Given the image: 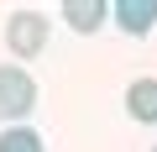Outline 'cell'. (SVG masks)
<instances>
[{
    "instance_id": "1",
    "label": "cell",
    "mask_w": 157,
    "mask_h": 152,
    "mask_svg": "<svg viewBox=\"0 0 157 152\" xmlns=\"http://www.w3.org/2000/svg\"><path fill=\"white\" fill-rule=\"evenodd\" d=\"M32 105H37L32 73L16 63H0V121H21V115H32Z\"/></svg>"
},
{
    "instance_id": "2",
    "label": "cell",
    "mask_w": 157,
    "mask_h": 152,
    "mask_svg": "<svg viewBox=\"0 0 157 152\" xmlns=\"http://www.w3.org/2000/svg\"><path fill=\"white\" fill-rule=\"evenodd\" d=\"M6 42H11V53H16V58H37V53H42V42H47V21H42L37 11H16V16H11V26H6Z\"/></svg>"
},
{
    "instance_id": "3",
    "label": "cell",
    "mask_w": 157,
    "mask_h": 152,
    "mask_svg": "<svg viewBox=\"0 0 157 152\" xmlns=\"http://www.w3.org/2000/svg\"><path fill=\"white\" fill-rule=\"evenodd\" d=\"M115 21H121L131 37L152 32V21H157V0H121V6H115Z\"/></svg>"
},
{
    "instance_id": "4",
    "label": "cell",
    "mask_w": 157,
    "mask_h": 152,
    "mask_svg": "<svg viewBox=\"0 0 157 152\" xmlns=\"http://www.w3.org/2000/svg\"><path fill=\"white\" fill-rule=\"evenodd\" d=\"M126 110L136 121H157V79H136L126 89Z\"/></svg>"
},
{
    "instance_id": "5",
    "label": "cell",
    "mask_w": 157,
    "mask_h": 152,
    "mask_svg": "<svg viewBox=\"0 0 157 152\" xmlns=\"http://www.w3.org/2000/svg\"><path fill=\"white\" fill-rule=\"evenodd\" d=\"M63 16H68L73 32H94L105 21V6H100V0H63Z\"/></svg>"
},
{
    "instance_id": "6",
    "label": "cell",
    "mask_w": 157,
    "mask_h": 152,
    "mask_svg": "<svg viewBox=\"0 0 157 152\" xmlns=\"http://www.w3.org/2000/svg\"><path fill=\"white\" fill-rule=\"evenodd\" d=\"M0 152H42V136L26 126H6L0 131Z\"/></svg>"
},
{
    "instance_id": "7",
    "label": "cell",
    "mask_w": 157,
    "mask_h": 152,
    "mask_svg": "<svg viewBox=\"0 0 157 152\" xmlns=\"http://www.w3.org/2000/svg\"><path fill=\"white\" fill-rule=\"evenodd\" d=\"M152 152H157V147H152Z\"/></svg>"
}]
</instances>
